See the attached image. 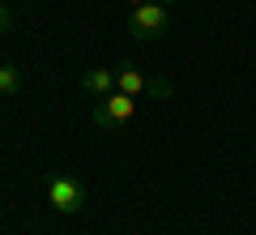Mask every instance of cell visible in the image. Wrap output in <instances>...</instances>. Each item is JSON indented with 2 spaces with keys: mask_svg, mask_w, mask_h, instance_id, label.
Returning <instances> with one entry per match:
<instances>
[{
  "mask_svg": "<svg viewBox=\"0 0 256 235\" xmlns=\"http://www.w3.org/2000/svg\"><path fill=\"white\" fill-rule=\"evenodd\" d=\"M162 5H166V0H162Z\"/></svg>",
  "mask_w": 256,
  "mask_h": 235,
  "instance_id": "obj_11",
  "label": "cell"
},
{
  "mask_svg": "<svg viewBox=\"0 0 256 235\" xmlns=\"http://www.w3.org/2000/svg\"><path fill=\"white\" fill-rule=\"evenodd\" d=\"M82 90L94 94V99H107L116 90V69H86L82 73Z\"/></svg>",
  "mask_w": 256,
  "mask_h": 235,
  "instance_id": "obj_5",
  "label": "cell"
},
{
  "mask_svg": "<svg viewBox=\"0 0 256 235\" xmlns=\"http://www.w3.org/2000/svg\"><path fill=\"white\" fill-rule=\"evenodd\" d=\"M171 30V9H166L162 0H146L137 9L128 13V35L137 39V43H154Z\"/></svg>",
  "mask_w": 256,
  "mask_h": 235,
  "instance_id": "obj_1",
  "label": "cell"
},
{
  "mask_svg": "<svg viewBox=\"0 0 256 235\" xmlns=\"http://www.w3.org/2000/svg\"><path fill=\"white\" fill-rule=\"evenodd\" d=\"M132 116H137V99L124 94V90H111L107 99H98V103H94V111H90V120L98 128H124Z\"/></svg>",
  "mask_w": 256,
  "mask_h": 235,
  "instance_id": "obj_3",
  "label": "cell"
},
{
  "mask_svg": "<svg viewBox=\"0 0 256 235\" xmlns=\"http://www.w3.org/2000/svg\"><path fill=\"white\" fill-rule=\"evenodd\" d=\"M22 90V69L18 64H0V94H18Z\"/></svg>",
  "mask_w": 256,
  "mask_h": 235,
  "instance_id": "obj_6",
  "label": "cell"
},
{
  "mask_svg": "<svg viewBox=\"0 0 256 235\" xmlns=\"http://www.w3.org/2000/svg\"><path fill=\"white\" fill-rule=\"evenodd\" d=\"M13 26V13H9V5H4V0H0V35H4V30Z\"/></svg>",
  "mask_w": 256,
  "mask_h": 235,
  "instance_id": "obj_8",
  "label": "cell"
},
{
  "mask_svg": "<svg viewBox=\"0 0 256 235\" xmlns=\"http://www.w3.org/2000/svg\"><path fill=\"white\" fill-rule=\"evenodd\" d=\"M128 5H132V9H137V5H146V0H128Z\"/></svg>",
  "mask_w": 256,
  "mask_h": 235,
  "instance_id": "obj_9",
  "label": "cell"
},
{
  "mask_svg": "<svg viewBox=\"0 0 256 235\" xmlns=\"http://www.w3.org/2000/svg\"><path fill=\"white\" fill-rule=\"evenodd\" d=\"M47 205L56 209V214H82L86 209V184L77 180V175H47Z\"/></svg>",
  "mask_w": 256,
  "mask_h": 235,
  "instance_id": "obj_2",
  "label": "cell"
},
{
  "mask_svg": "<svg viewBox=\"0 0 256 235\" xmlns=\"http://www.w3.org/2000/svg\"><path fill=\"white\" fill-rule=\"evenodd\" d=\"M150 94H154V99H166V94H171V86H166V82H154V77H150Z\"/></svg>",
  "mask_w": 256,
  "mask_h": 235,
  "instance_id": "obj_7",
  "label": "cell"
},
{
  "mask_svg": "<svg viewBox=\"0 0 256 235\" xmlns=\"http://www.w3.org/2000/svg\"><path fill=\"white\" fill-rule=\"evenodd\" d=\"M116 90L132 94V99H137V94H150V77L137 69V64L124 60V64H116Z\"/></svg>",
  "mask_w": 256,
  "mask_h": 235,
  "instance_id": "obj_4",
  "label": "cell"
},
{
  "mask_svg": "<svg viewBox=\"0 0 256 235\" xmlns=\"http://www.w3.org/2000/svg\"><path fill=\"white\" fill-rule=\"evenodd\" d=\"M0 99H4V94H0Z\"/></svg>",
  "mask_w": 256,
  "mask_h": 235,
  "instance_id": "obj_10",
  "label": "cell"
}]
</instances>
